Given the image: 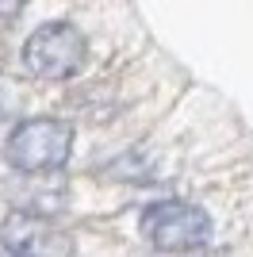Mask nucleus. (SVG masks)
I'll return each mask as SVG.
<instances>
[{"instance_id":"nucleus-4","label":"nucleus","mask_w":253,"mask_h":257,"mask_svg":"<svg viewBox=\"0 0 253 257\" xmlns=\"http://www.w3.org/2000/svg\"><path fill=\"white\" fill-rule=\"evenodd\" d=\"M0 242H4L0 249H8L16 257H69L73 253V238L65 230H58L50 219L31 215V211L8 215L4 226H0Z\"/></svg>"},{"instance_id":"nucleus-5","label":"nucleus","mask_w":253,"mask_h":257,"mask_svg":"<svg viewBox=\"0 0 253 257\" xmlns=\"http://www.w3.org/2000/svg\"><path fill=\"white\" fill-rule=\"evenodd\" d=\"M0 257H16V253H8V249H0Z\"/></svg>"},{"instance_id":"nucleus-1","label":"nucleus","mask_w":253,"mask_h":257,"mask_svg":"<svg viewBox=\"0 0 253 257\" xmlns=\"http://www.w3.org/2000/svg\"><path fill=\"white\" fill-rule=\"evenodd\" d=\"M69 146H73V131L65 123H58V119H27L8 135L4 158H8V165H16L23 173H46V169H58L69 158Z\"/></svg>"},{"instance_id":"nucleus-3","label":"nucleus","mask_w":253,"mask_h":257,"mask_svg":"<svg viewBox=\"0 0 253 257\" xmlns=\"http://www.w3.org/2000/svg\"><path fill=\"white\" fill-rule=\"evenodd\" d=\"M142 234L158 249H196V246L207 242L211 219L196 204L161 200V204L146 207V215H142Z\"/></svg>"},{"instance_id":"nucleus-2","label":"nucleus","mask_w":253,"mask_h":257,"mask_svg":"<svg viewBox=\"0 0 253 257\" xmlns=\"http://www.w3.org/2000/svg\"><path fill=\"white\" fill-rule=\"evenodd\" d=\"M84 35L73 23H46L27 39L23 46V65L42 81H65L84 65Z\"/></svg>"}]
</instances>
